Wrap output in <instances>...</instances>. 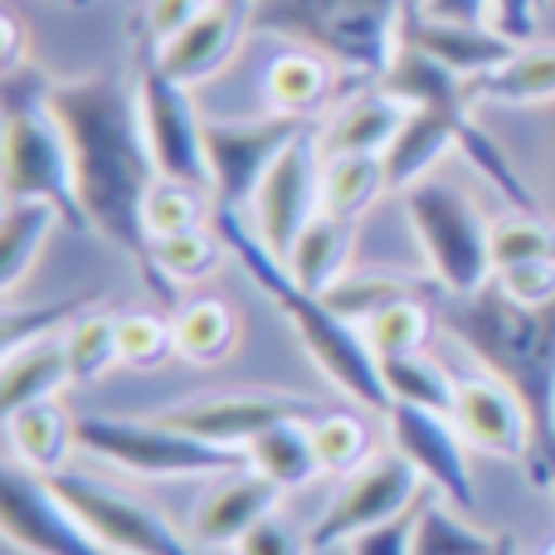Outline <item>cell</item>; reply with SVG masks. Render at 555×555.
<instances>
[{
    "label": "cell",
    "instance_id": "obj_18",
    "mask_svg": "<svg viewBox=\"0 0 555 555\" xmlns=\"http://www.w3.org/2000/svg\"><path fill=\"white\" fill-rule=\"evenodd\" d=\"M400 39H404V44H414L420 54H429L434 64H443L449 74L468 78V83H478V78L498 74V68L521 49L517 39H507L502 29H492V25L434 20V15H424V10H410V15H404Z\"/></svg>",
    "mask_w": 555,
    "mask_h": 555
},
{
    "label": "cell",
    "instance_id": "obj_5",
    "mask_svg": "<svg viewBox=\"0 0 555 555\" xmlns=\"http://www.w3.org/2000/svg\"><path fill=\"white\" fill-rule=\"evenodd\" d=\"M49 83H39L35 93H20V83L5 88V142H0V195L5 205L15 201H44L64 215L68 230L93 234L88 215L78 205L74 185V156H68L64 127L54 122L44 103Z\"/></svg>",
    "mask_w": 555,
    "mask_h": 555
},
{
    "label": "cell",
    "instance_id": "obj_39",
    "mask_svg": "<svg viewBox=\"0 0 555 555\" xmlns=\"http://www.w3.org/2000/svg\"><path fill=\"white\" fill-rule=\"evenodd\" d=\"M176 356L171 317L162 312H127L117 317V361L127 371H156Z\"/></svg>",
    "mask_w": 555,
    "mask_h": 555
},
{
    "label": "cell",
    "instance_id": "obj_20",
    "mask_svg": "<svg viewBox=\"0 0 555 555\" xmlns=\"http://www.w3.org/2000/svg\"><path fill=\"white\" fill-rule=\"evenodd\" d=\"M468 122H473V103L410 107L404 127L395 132L390 152H385V181H390V191L404 195L410 185L429 181V166H439L463 142V127Z\"/></svg>",
    "mask_w": 555,
    "mask_h": 555
},
{
    "label": "cell",
    "instance_id": "obj_31",
    "mask_svg": "<svg viewBox=\"0 0 555 555\" xmlns=\"http://www.w3.org/2000/svg\"><path fill=\"white\" fill-rule=\"evenodd\" d=\"M380 380L390 404H414V410H434V414H453V395H459V380L443 371L439 361H429L424 351L414 356H395V361H380Z\"/></svg>",
    "mask_w": 555,
    "mask_h": 555
},
{
    "label": "cell",
    "instance_id": "obj_47",
    "mask_svg": "<svg viewBox=\"0 0 555 555\" xmlns=\"http://www.w3.org/2000/svg\"><path fill=\"white\" fill-rule=\"evenodd\" d=\"M0 35H5V54H0V64H5V74H15L20 59H25V35H20V20L15 15H0Z\"/></svg>",
    "mask_w": 555,
    "mask_h": 555
},
{
    "label": "cell",
    "instance_id": "obj_21",
    "mask_svg": "<svg viewBox=\"0 0 555 555\" xmlns=\"http://www.w3.org/2000/svg\"><path fill=\"white\" fill-rule=\"evenodd\" d=\"M404 113H410V107L395 103L385 88L346 98V103L317 127L322 156H385L395 132L404 127Z\"/></svg>",
    "mask_w": 555,
    "mask_h": 555
},
{
    "label": "cell",
    "instance_id": "obj_45",
    "mask_svg": "<svg viewBox=\"0 0 555 555\" xmlns=\"http://www.w3.org/2000/svg\"><path fill=\"white\" fill-rule=\"evenodd\" d=\"M537 10L541 0H492V29H502L517 44H531L537 35Z\"/></svg>",
    "mask_w": 555,
    "mask_h": 555
},
{
    "label": "cell",
    "instance_id": "obj_32",
    "mask_svg": "<svg viewBox=\"0 0 555 555\" xmlns=\"http://www.w3.org/2000/svg\"><path fill=\"white\" fill-rule=\"evenodd\" d=\"M312 429V449H317V463L322 473H336V478H351L356 468L375 459V434L361 414L351 410H326V414H312L307 420Z\"/></svg>",
    "mask_w": 555,
    "mask_h": 555
},
{
    "label": "cell",
    "instance_id": "obj_43",
    "mask_svg": "<svg viewBox=\"0 0 555 555\" xmlns=\"http://www.w3.org/2000/svg\"><path fill=\"white\" fill-rule=\"evenodd\" d=\"M414 512H420V502L410 512H400V517L351 537L346 541V555H414Z\"/></svg>",
    "mask_w": 555,
    "mask_h": 555
},
{
    "label": "cell",
    "instance_id": "obj_3",
    "mask_svg": "<svg viewBox=\"0 0 555 555\" xmlns=\"http://www.w3.org/2000/svg\"><path fill=\"white\" fill-rule=\"evenodd\" d=\"M220 240L230 244V254L244 263V273L259 283V293L287 317L293 336L317 361V371L332 380V390H341L346 400L365 404V410L390 414V395H385V380H380V361L371 356L361 326L346 322V317H336L322 293L297 287L293 273H287V263L259 240V230H249V224H244L234 210H224V205H220Z\"/></svg>",
    "mask_w": 555,
    "mask_h": 555
},
{
    "label": "cell",
    "instance_id": "obj_4",
    "mask_svg": "<svg viewBox=\"0 0 555 555\" xmlns=\"http://www.w3.org/2000/svg\"><path fill=\"white\" fill-rule=\"evenodd\" d=\"M410 0H254V35L293 39L341 74L380 78L400 49Z\"/></svg>",
    "mask_w": 555,
    "mask_h": 555
},
{
    "label": "cell",
    "instance_id": "obj_12",
    "mask_svg": "<svg viewBox=\"0 0 555 555\" xmlns=\"http://www.w3.org/2000/svg\"><path fill=\"white\" fill-rule=\"evenodd\" d=\"M322 142H317V127H307L293 146L269 166V176L254 191V230L269 249L283 259L297 244V234L322 215Z\"/></svg>",
    "mask_w": 555,
    "mask_h": 555
},
{
    "label": "cell",
    "instance_id": "obj_15",
    "mask_svg": "<svg viewBox=\"0 0 555 555\" xmlns=\"http://www.w3.org/2000/svg\"><path fill=\"white\" fill-rule=\"evenodd\" d=\"M322 414L307 395H283V390H230V395H210V400H191L166 410L162 420L176 429L210 439L220 449H249L259 434H269L283 420H312Z\"/></svg>",
    "mask_w": 555,
    "mask_h": 555
},
{
    "label": "cell",
    "instance_id": "obj_9",
    "mask_svg": "<svg viewBox=\"0 0 555 555\" xmlns=\"http://www.w3.org/2000/svg\"><path fill=\"white\" fill-rule=\"evenodd\" d=\"M137 117H142V137L156 162V176L210 191L205 122L191 103V88L176 83L156 59H146L142 74H137Z\"/></svg>",
    "mask_w": 555,
    "mask_h": 555
},
{
    "label": "cell",
    "instance_id": "obj_2",
    "mask_svg": "<svg viewBox=\"0 0 555 555\" xmlns=\"http://www.w3.org/2000/svg\"><path fill=\"white\" fill-rule=\"evenodd\" d=\"M439 317L482 371L521 395L537 424V453L527 463L531 488H555V302L517 307L488 283L468 297L443 293Z\"/></svg>",
    "mask_w": 555,
    "mask_h": 555
},
{
    "label": "cell",
    "instance_id": "obj_1",
    "mask_svg": "<svg viewBox=\"0 0 555 555\" xmlns=\"http://www.w3.org/2000/svg\"><path fill=\"white\" fill-rule=\"evenodd\" d=\"M54 122L64 127L68 156H74V185L78 205L88 215V230L103 244L122 249L146 278V287L171 297L166 273L152 259L146 240V195L156 185V162L146 152L142 117H137V93H127L117 74H83L59 78L44 93Z\"/></svg>",
    "mask_w": 555,
    "mask_h": 555
},
{
    "label": "cell",
    "instance_id": "obj_10",
    "mask_svg": "<svg viewBox=\"0 0 555 555\" xmlns=\"http://www.w3.org/2000/svg\"><path fill=\"white\" fill-rule=\"evenodd\" d=\"M420 488H424V478L404 453H375L365 468H356L351 478L336 488V498L326 502V512L312 521V531H307V546H312V555L346 546V541L361 537V531L410 512L414 502H420Z\"/></svg>",
    "mask_w": 555,
    "mask_h": 555
},
{
    "label": "cell",
    "instance_id": "obj_38",
    "mask_svg": "<svg viewBox=\"0 0 555 555\" xmlns=\"http://www.w3.org/2000/svg\"><path fill=\"white\" fill-rule=\"evenodd\" d=\"M322 297L336 317H346V322L361 326L365 317H375L380 307L400 302V297H414V283L400 278V273H341Z\"/></svg>",
    "mask_w": 555,
    "mask_h": 555
},
{
    "label": "cell",
    "instance_id": "obj_25",
    "mask_svg": "<svg viewBox=\"0 0 555 555\" xmlns=\"http://www.w3.org/2000/svg\"><path fill=\"white\" fill-rule=\"evenodd\" d=\"M351 249H356V220H341V215L322 210L302 234H297V244L283 254V263H287V273H293L297 287L326 293V287L346 273Z\"/></svg>",
    "mask_w": 555,
    "mask_h": 555
},
{
    "label": "cell",
    "instance_id": "obj_16",
    "mask_svg": "<svg viewBox=\"0 0 555 555\" xmlns=\"http://www.w3.org/2000/svg\"><path fill=\"white\" fill-rule=\"evenodd\" d=\"M453 424H459L463 443L478 453H492V459L507 463H531L537 453V424H531V410L521 404V395L512 385H502L498 375H463L459 395H453Z\"/></svg>",
    "mask_w": 555,
    "mask_h": 555
},
{
    "label": "cell",
    "instance_id": "obj_41",
    "mask_svg": "<svg viewBox=\"0 0 555 555\" xmlns=\"http://www.w3.org/2000/svg\"><path fill=\"white\" fill-rule=\"evenodd\" d=\"M88 302H93V297H68V302L39 307V312H29V317L10 312L5 326H0V351H10V346H25V341H35V336H54V326L74 322V317H83Z\"/></svg>",
    "mask_w": 555,
    "mask_h": 555
},
{
    "label": "cell",
    "instance_id": "obj_22",
    "mask_svg": "<svg viewBox=\"0 0 555 555\" xmlns=\"http://www.w3.org/2000/svg\"><path fill=\"white\" fill-rule=\"evenodd\" d=\"M64 385H74L64 336H35L25 346H10L0 356V414L25 410V404L54 400Z\"/></svg>",
    "mask_w": 555,
    "mask_h": 555
},
{
    "label": "cell",
    "instance_id": "obj_29",
    "mask_svg": "<svg viewBox=\"0 0 555 555\" xmlns=\"http://www.w3.org/2000/svg\"><path fill=\"white\" fill-rule=\"evenodd\" d=\"M176 356L191 365H215L234 346V307L220 297H185L171 312Z\"/></svg>",
    "mask_w": 555,
    "mask_h": 555
},
{
    "label": "cell",
    "instance_id": "obj_27",
    "mask_svg": "<svg viewBox=\"0 0 555 555\" xmlns=\"http://www.w3.org/2000/svg\"><path fill=\"white\" fill-rule=\"evenodd\" d=\"M244 453H249V468L263 473V478H273L283 492L307 488V482L322 473L307 420H283V424H273V429L259 434V439H254Z\"/></svg>",
    "mask_w": 555,
    "mask_h": 555
},
{
    "label": "cell",
    "instance_id": "obj_30",
    "mask_svg": "<svg viewBox=\"0 0 555 555\" xmlns=\"http://www.w3.org/2000/svg\"><path fill=\"white\" fill-rule=\"evenodd\" d=\"M385 191H390L385 156H326V166H322V210L326 215L361 220Z\"/></svg>",
    "mask_w": 555,
    "mask_h": 555
},
{
    "label": "cell",
    "instance_id": "obj_28",
    "mask_svg": "<svg viewBox=\"0 0 555 555\" xmlns=\"http://www.w3.org/2000/svg\"><path fill=\"white\" fill-rule=\"evenodd\" d=\"M473 98H482V103H507V107L551 103L555 98V44H521L498 74L473 83Z\"/></svg>",
    "mask_w": 555,
    "mask_h": 555
},
{
    "label": "cell",
    "instance_id": "obj_26",
    "mask_svg": "<svg viewBox=\"0 0 555 555\" xmlns=\"http://www.w3.org/2000/svg\"><path fill=\"white\" fill-rule=\"evenodd\" d=\"M54 224H64V215L44 201H15L5 205V220H0V293H15L29 278V269L39 263Z\"/></svg>",
    "mask_w": 555,
    "mask_h": 555
},
{
    "label": "cell",
    "instance_id": "obj_8",
    "mask_svg": "<svg viewBox=\"0 0 555 555\" xmlns=\"http://www.w3.org/2000/svg\"><path fill=\"white\" fill-rule=\"evenodd\" d=\"M49 488L64 498V507L93 531L113 555H195V546L152 507V502L132 498V492L113 488L103 478H88V473H54L44 478Z\"/></svg>",
    "mask_w": 555,
    "mask_h": 555
},
{
    "label": "cell",
    "instance_id": "obj_14",
    "mask_svg": "<svg viewBox=\"0 0 555 555\" xmlns=\"http://www.w3.org/2000/svg\"><path fill=\"white\" fill-rule=\"evenodd\" d=\"M385 429H390L395 453H404V459L420 468V478L429 482L449 507H459V512L478 507V488H473V473H468V449H463V434L449 414L414 410V404H390Z\"/></svg>",
    "mask_w": 555,
    "mask_h": 555
},
{
    "label": "cell",
    "instance_id": "obj_37",
    "mask_svg": "<svg viewBox=\"0 0 555 555\" xmlns=\"http://www.w3.org/2000/svg\"><path fill=\"white\" fill-rule=\"evenodd\" d=\"M64 346H68V365H74V385H93L103 380L117 361V317L107 312H83L64 326Z\"/></svg>",
    "mask_w": 555,
    "mask_h": 555
},
{
    "label": "cell",
    "instance_id": "obj_44",
    "mask_svg": "<svg viewBox=\"0 0 555 555\" xmlns=\"http://www.w3.org/2000/svg\"><path fill=\"white\" fill-rule=\"evenodd\" d=\"M234 555H312V546H307V537L293 527V521L273 512V517H263L259 527L234 546Z\"/></svg>",
    "mask_w": 555,
    "mask_h": 555
},
{
    "label": "cell",
    "instance_id": "obj_34",
    "mask_svg": "<svg viewBox=\"0 0 555 555\" xmlns=\"http://www.w3.org/2000/svg\"><path fill=\"white\" fill-rule=\"evenodd\" d=\"M429 307L420 297H400V302L380 307L375 317L361 322V336L371 346L375 361H395V356H414L424 351V336H429Z\"/></svg>",
    "mask_w": 555,
    "mask_h": 555
},
{
    "label": "cell",
    "instance_id": "obj_7",
    "mask_svg": "<svg viewBox=\"0 0 555 555\" xmlns=\"http://www.w3.org/2000/svg\"><path fill=\"white\" fill-rule=\"evenodd\" d=\"M404 220L429 263L439 293L468 297L492 283V249H488V220L463 191L443 181H420L404 191Z\"/></svg>",
    "mask_w": 555,
    "mask_h": 555
},
{
    "label": "cell",
    "instance_id": "obj_42",
    "mask_svg": "<svg viewBox=\"0 0 555 555\" xmlns=\"http://www.w3.org/2000/svg\"><path fill=\"white\" fill-rule=\"evenodd\" d=\"M492 287L517 307H551L555 302V263H517V269H498L492 273Z\"/></svg>",
    "mask_w": 555,
    "mask_h": 555
},
{
    "label": "cell",
    "instance_id": "obj_48",
    "mask_svg": "<svg viewBox=\"0 0 555 555\" xmlns=\"http://www.w3.org/2000/svg\"><path fill=\"white\" fill-rule=\"evenodd\" d=\"M498 555H521V551H517V541L512 537H498Z\"/></svg>",
    "mask_w": 555,
    "mask_h": 555
},
{
    "label": "cell",
    "instance_id": "obj_50",
    "mask_svg": "<svg viewBox=\"0 0 555 555\" xmlns=\"http://www.w3.org/2000/svg\"><path fill=\"white\" fill-rule=\"evenodd\" d=\"M541 555H555V541H551V546H546V551H541Z\"/></svg>",
    "mask_w": 555,
    "mask_h": 555
},
{
    "label": "cell",
    "instance_id": "obj_35",
    "mask_svg": "<svg viewBox=\"0 0 555 555\" xmlns=\"http://www.w3.org/2000/svg\"><path fill=\"white\" fill-rule=\"evenodd\" d=\"M210 220V201H205V185H185V181H166L156 176L152 195H146V240H166V234H185V230H205Z\"/></svg>",
    "mask_w": 555,
    "mask_h": 555
},
{
    "label": "cell",
    "instance_id": "obj_46",
    "mask_svg": "<svg viewBox=\"0 0 555 555\" xmlns=\"http://www.w3.org/2000/svg\"><path fill=\"white\" fill-rule=\"evenodd\" d=\"M424 15L463 20V25H492V0H420Z\"/></svg>",
    "mask_w": 555,
    "mask_h": 555
},
{
    "label": "cell",
    "instance_id": "obj_40",
    "mask_svg": "<svg viewBox=\"0 0 555 555\" xmlns=\"http://www.w3.org/2000/svg\"><path fill=\"white\" fill-rule=\"evenodd\" d=\"M224 249L230 244L210 230H185V234H166V240H152V259L156 269L176 283H195V278H210L220 269Z\"/></svg>",
    "mask_w": 555,
    "mask_h": 555
},
{
    "label": "cell",
    "instance_id": "obj_49",
    "mask_svg": "<svg viewBox=\"0 0 555 555\" xmlns=\"http://www.w3.org/2000/svg\"><path fill=\"white\" fill-rule=\"evenodd\" d=\"M64 5H88V0H64Z\"/></svg>",
    "mask_w": 555,
    "mask_h": 555
},
{
    "label": "cell",
    "instance_id": "obj_17",
    "mask_svg": "<svg viewBox=\"0 0 555 555\" xmlns=\"http://www.w3.org/2000/svg\"><path fill=\"white\" fill-rule=\"evenodd\" d=\"M249 15H254V0H210L191 25L176 29L166 44H156L152 59L176 83L195 88V83H205V78H215L234 59V49H240L244 35L254 29Z\"/></svg>",
    "mask_w": 555,
    "mask_h": 555
},
{
    "label": "cell",
    "instance_id": "obj_13",
    "mask_svg": "<svg viewBox=\"0 0 555 555\" xmlns=\"http://www.w3.org/2000/svg\"><path fill=\"white\" fill-rule=\"evenodd\" d=\"M0 531L25 555H113L44 478L25 468L0 473Z\"/></svg>",
    "mask_w": 555,
    "mask_h": 555
},
{
    "label": "cell",
    "instance_id": "obj_23",
    "mask_svg": "<svg viewBox=\"0 0 555 555\" xmlns=\"http://www.w3.org/2000/svg\"><path fill=\"white\" fill-rule=\"evenodd\" d=\"M5 443L15 468L35 473V478H54V473L68 468V453L78 449L74 439V420L59 410L54 400L25 404V410L5 414Z\"/></svg>",
    "mask_w": 555,
    "mask_h": 555
},
{
    "label": "cell",
    "instance_id": "obj_19",
    "mask_svg": "<svg viewBox=\"0 0 555 555\" xmlns=\"http://www.w3.org/2000/svg\"><path fill=\"white\" fill-rule=\"evenodd\" d=\"M278 502H283V488H278L273 478H263V473H254V468L224 473V478L195 502V517H191L195 546L234 551L263 517H273Z\"/></svg>",
    "mask_w": 555,
    "mask_h": 555
},
{
    "label": "cell",
    "instance_id": "obj_11",
    "mask_svg": "<svg viewBox=\"0 0 555 555\" xmlns=\"http://www.w3.org/2000/svg\"><path fill=\"white\" fill-rule=\"evenodd\" d=\"M307 127H312L307 117H287V113H263V117H249V122H205L210 191L220 195L224 210H240V205L254 201L269 166Z\"/></svg>",
    "mask_w": 555,
    "mask_h": 555
},
{
    "label": "cell",
    "instance_id": "obj_36",
    "mask_svg": "<svg viewBox=\"0 0 555 555\" xmlns=\"http://www.w3.org/2000/svg\"><path fill=\"white\" fill-rule=\"evenodd\" d=\"M488 249H492V273L517 269V263H555V230L541 215H502L488 224Z\"/></svg>",
    "mask_w": 555,
    "mask_h": 555
},
{
    "label": "cell",
    "instance_id": "obj_6",
    "mask_svg": "<svg viewBox=\"0 0 555 555\" xmlns=\"http://www.w3.org/2000/svg\"><path fill=\"white\" fill-rule=\"evenodd\" d=\"M74 439L83 453L113 463L122 473L137 478H156V482H176V478H224V473L249 468V453L240 449H220L210 439L156 420H122V414H78L74 420Z\"/></svg>",
    "mask_w": 555,
    "mask_h": 555
},
{
    "label": "cell",
    "instance_id": "obj_33",
    "mask_svg": "<svg viewBox=\"0 0 555 555\" xmlns=\"http://www.w3.org/2000/svg\"><path fill=\"white\" fill-rule=\"evenodd\" d=\"M414 555H498V537L468 527L449 502H420L414 512Z\"/></svg>",
    "mask_w": 555,
    "mask_h": 555
},
{
    "label": "cell",
    "instance_id": "obj_24",
    "mask_svg": "<svg viewBox=\"0 0 555 555\" xmlns=\"http://www.w3.org/2000/svg\"><path fill=\"white\" fill-rule=\"evenodd\" d=\"M336 88V64H326L312 49H287L269 64L263 74V98H269V113H287V117H307L322 113L332 103Z\"/></svg>",
    "mask_w": 555,
    "mask_h": 555
}]
</instances>
